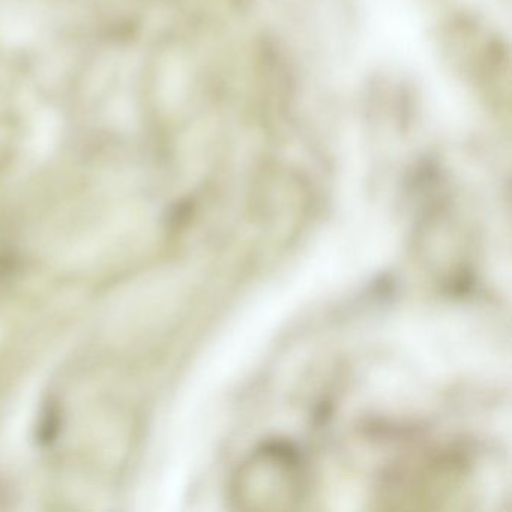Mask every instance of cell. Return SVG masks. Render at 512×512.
Wrapping results in <instances>:
<instances>
[{
    "mask_svg": "<svg viewBox=\"0 0 512 512\" xmlns=\"http://www.w3.org/2000/svg\"><path fill=\"white\" fill-rule=\"evenodd\" d=\"M308 491L304 458L289 443H263L239 464L232 478L233 505L245 511L298 508Z\"/></svg>",
    "mask_w": 512,
    "mask_h": 512,
    "instance_id": "6da1fadb",
    "label": "cell"
}]
</instances>
